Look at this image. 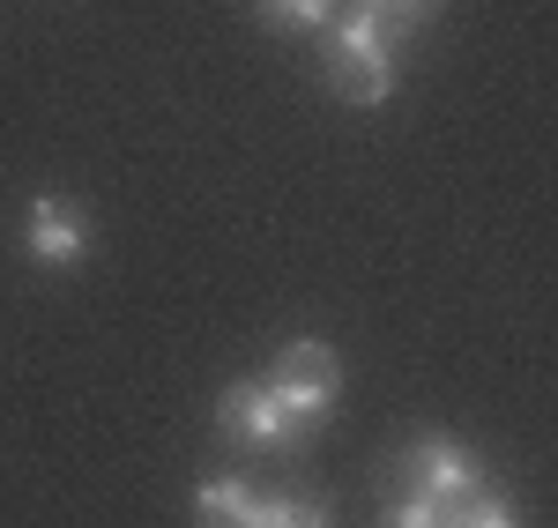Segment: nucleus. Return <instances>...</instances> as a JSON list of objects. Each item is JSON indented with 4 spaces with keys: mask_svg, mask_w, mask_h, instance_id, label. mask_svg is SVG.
I'll return each mask as SVG.
<instances>
[{
    "mask_svg": "<svg viewBox=\"0 0 558 528\" xmlns=\"http://www.w3.org/2000/svg\"><path fill=\"white\" fill-rule=\"evenodd\" d=\"M328 89L343 105H387L395 97V52H387V30L365 8L328 23Z\"/></svg>",
    "mask_w": 558,
    "mask_h": 528,
    "instance_id": "1",
    "label": "nucleus"
},
{
    "mask_svg": "<svg viewBox=\"0 0 558 528\" xmlns=\"http://www.w3.org/2000/svg\"><path fill=\"white\" fill-rule=\"evenodd\" d=\"M395 491H410V499H425V506H439V514H454V506L484 499L492 484H484V469H476L454 440L417 432V440L402 446V462H395Z\"/></svg>",
    "mask_w": 558,
    "mask_h": 528,
    "instance_id": "2",
    "label": "nucleus"
},
{
    "mask_svg": "<svg viewBox=\"0 0 558 528\" xmlns=\"http://www.w3.org/2000/svg\"><path fill=\"white\" fill-rule=\"evenodd\" d=\"M268 395L291 409V425H320V417H336V395H343V357L328 351L320 335H305V343H283V357L268 365Z\"/></svg>",
    "mask_w": 558,
    "mask_h": 528,
    "instance_id": "3",
    "label": "nucleus"
},
{
    "mask_svg": "<svg viewBox=\"0 0 558 528\" xmlns=\"http://www.w3.org/2000/svg\"><path fill=\"white\" fill-rule=\"evenodd\" d=\"M216 425H223V440H231V446H254V454H276V446L299 440L291 409L268 395V380H231L223 402H216Z\"/></svg>",
    "mask_w": 558,
    "mask_h": 528,
    "instance_id": "4",
    "label": "nucleus"
},
{
    "mask_svg": "<svg viewBox=\"0 0 558 528\" xmlns=\"http://www.w3.org/2000/svg\"><path fill=\"white\" fill-rule=\"evenodd\" d=\"M97 246V231H89V209L75 194H38L31 201V261L38 268H75Z\"/></svg>",
    "mask_w": 558,
    "mask_h": 528,
    "instance_id": "5",
    "label": "nucleus"
},
{
    "mask_svg": "<svg viewBox=\"0 0 558 528\" xmlns=\"http://www.w3.org/2000/svg\"><path fill=\"white\" fill-rule=\"evenodd\" d=\"M260 514V491L239 484V477H209V484H194V521L202 528H254Z\"/></svg>",
    "mask_w": 558,
    "mask_h": 528,
    "instance_id": "6",
    "label": "nucleus"
},
{
    "mask_svg": "<svg viewBox=\"0 0 558 528\" xmlns=\"http://www.w3.org/2000/svg\"><path fill=\"white\" fill-rule=\"evenodd\" d=\"M254 528H336V521H328V499H313V491H260Z\"/></svg>",
    "mask_w": 558,
    "mask_h": 528,
    "instance_id": "7",
    "label": "nucleus"
},
{
    "mask_svg": "<svg viewBox=\"0 0 558 528\" xmlns=\"http://www.w3.org/2000/svg\"><path fill=\"white\" fill-rule=\"evenodd\" d=\"M447 528H521V514L499 499V491H484V499H470V506H454Z\"/></svg>",
    "mask_w": 558,
    "mask_h": 528,
    "instance_id": "8",
    "label": "nucleus"
},
{
    "mask_svg": "<svg viewBox=\"0 0 558 528\" xmlns=\"http://www.w3.org/2000/svg\"><path fill=\"white\" fill-rule=\"evenodd\" d=\"M357 8H365L380 30H417V23H425L439 0H357Z\"/></svg>",
    "mask_w": 558,
    "mask_h": 528,
    "instance_id": "9",
    "label": "nucleus"
},
{
    "mask_svg": "<svg viewBox=\"0 0 558 528\" xmlns=\"http://www.w3.org/2000/svg\"><path fill=\"white\" fill-rule=\"evenodd\" d=\"M387 528H447V514H439V506H425V499H410V491H395Z\"/></svg>",
    "mask_w": 558,
    "mask_h": 528,
    "instance_id": "10",
    "label": "nucleus"
},
{
    "mask_svg": "<svg viewBox=\"0 0 558 528\" xmlns=\"http://www.w3.org/2000/svg\"><path fill=\"white\" fill-rule=\"evenodd\" d=\"M268 15H283V23H328L336 15V0H260Z\"/></svg>",
    "mask_w": 558,
    "mask_h": 528,
    "instance_id": "11",
    "label": "nucleus"
}]
</instances>
